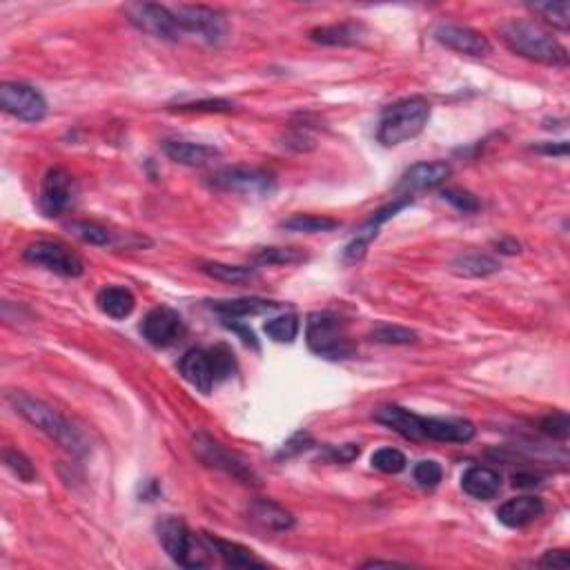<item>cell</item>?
Returning a JSON list of instances; mask_svg holds the SVG:
<instances>
[{
    "label": "cell",
    "mask_w": 570,
    "mask_h": 570,
    "mask_svg": "<svg viewBox=\"0 0 570 570\" xmlns=\"http://www.w3.org/2000/svg\"><path fill=\"white\" fill-rule=\"evenodd\" d=\"M225 326L230 328V330H234L239 334L241 339H243V343H248V346H252V348H259V343H257V337H254V332L250 330V328H245V326H241V323H237L234 321V319H225Z\"/></svg>",
    "instance_id": "cell-46"
},
{
    "label": "cell",
    "mask_w": 570,
    "mask_h": 570,
    "mask_svg": "<svg viewBox=\"0 0 570 570\" xmlns=\"http://www.w3.org/2000/svg\"><path fill=\"white\" fill-rule=\"evenodd\" d=\"M452 174V167L444 161H432V163H417L410 170L404 172L397 190L406 192V196H410L412 192L421 190H432L439 188L441 183H446V179Z\"/></svg>",
    "instance_id": "cell-16"
},
{
    "label": "cell",
    "mask_w": 570,
    "mask_h": 570,
    "mask_svg": "<svg viewBox=\"0 0 570 570\" xmlns=\"http://www.w3.org/2000/svg\"><path fill=\"white\" fill-rule=\"evenodd\" d=\"M412 203V196H401V199H397L395 203L386 205V208H381L379 212L372 214L370 221H368L366 225H363L361 230L357 232V237L348 243L346 252H343V259H346L348 263H357L361 261L363 257H366L368 248H370L372 241L377 239V234H379V228L386 221H390L392 216H395L397 212H401V210L408 208V205Z\"/></svg>",
    "instance_id": "cell-15"
},
{
    "label": "cell",
    "mask_w": 570,
    "mask_h": 570,
    "mask_svg": "<svg viewBox=\"0 0 570 570\" xmlns=\"http://www.w3.org/2000/svg\"><path fill=\"white\" fill-rule=\"evenodd\" d=\"M441 199L448 201L452 208L459 210V212H464V214H473L481 208L479 201H477L470 192L459 190V188H446L444 192H441Z\"/></svg>",
    "instance_id": "cell-38"
},
{
    "label": "cell",
    "mask_w": 570,
    "mask_h": 570,
    "mask_svg": "<svg viewBox=\"0 0 570 570\" xmlns=\"http://www.w3.org/2000/svg\"><path fill=\"white\" fill-rule=\"evenodd\" d=\"M70 232L74 237H78L81 241L90 245H110L112 243V232L107 228L98 223H90V221H78V223L70 225Z\"/></svg>",
    "instance_id": "cell-34"
},
{
    "label": "cell",
    "mask_w": 570,
    "mask_h": 570,
    "mask_svg": "<svg viewBox=\"0 0 570 570\" xmlns=\"http://www.w3.org/2000/svg\"><path fill=\"white\" fill-rule=\"evenodd\" d=\"M265 334L277 343H292L299 334L297 314H281V317L270 319L263 326Z\"/></svg>",
    "instance_id": "cell-32"
},
{
    "label": "cell",
    "mask_w": 570,
    "mask_h": 570,
    "mask_svg": "<svg viewBox=\"0 0 570 570\" xmlns=\"http://www.w3.org/2000/svg\"><path fill=\"white\" fill-rule=\"evenodd\" d=\"M179 370L190 386H194L203 395H210V390H212V386L216 383V377L208 350L194 348V350L185 352L183 359L179 361Z\"/></svg>",
    "instance_id": "cell-17"
},
{
    "label": "cell",
    "mask_w": 570,
    "mask_h": 570,
    "mask_svg": "<svg viewBox=\"0 0 570 570\" xmlns=\"http://www.w3.org/2000/svg\"><path fill=\"white\" fill-rule=\"evenodd\" d=\"M568 564H570V559H568L566 550H550V553H546L542 559H539V566L566 568Z\"/></svg>",
    "instance_id": "cell-45"
},
{
    "label": "cell",
    "mask_w": 570,
    "mask_h": 570,
    "mask_svg": "<svg viewBox=\"0 0 570 570\" xmlns=\"http://www.w3.org/2000/svg\"><path fill=\"white\" fill-rule=\"evenodd\" d=\"M23 257L25 261L41 265V268L49 270V272L61 274V277L76 279L83 277V272H85V265H83L78 254H74L65 245L52 243V241H36V243L27 245Z\"/></svg>",
    "instance_id": "cell-9"
},
{
    "label": "cell",
    "mask_w": 570,
    "mask_h": 570,
    "mask_svg": "<svg viewBox=\"0 0 570 570\" xmlns=\"http://www.w3.org/2000/svg\"><path fill=\"white\" fill-rule=\"evenodd\" d=\"M461 488L470 497L488 501L495 499L501 490V477L497 470L486 468V466H473L461 475Z\"/></svg>",
    "instance_id": "cell-21"
},
{
    "label": "cell",
    "mask_w": 570,
    "mask_h": 570,
    "mask_svg": "<svg viewBox=\"0 0 570 570\" xmlns=\"http://www.w3.org/2000/svg\"><path fill=\"white\" fill-rule=\"evenodd\" d=\"M212 308L223 319H245V317H259V314L272 312L279 308V303L265 301V299L245 297V299H228V301H214Z\"/></svg>",
    "instance_id": "cell-25"
},
{
    "label": "cell",
    "mask_w": 570,
    "mask_h": 570,
    "mask_svg": "<svg viewBox=\"0 0 570 570\" xmlns=\"http://www.w3.org/2000/svg\"><path fill=\"white\" fill-rule=\"evenodd\" d=\"M194 448L196 452H199L201 459H203L208 466H212V468H219V470H223V473L237 477V479L243 481V484H254V481H257V477H254L252 468H250L248 464H243L237 455L225 450L219 441L210 439L208 435L196 437Z\"/></svg>",
    "instance_id": "cell-14"
},
{
    "label": "cell",
    "mask_w": 570,
    "mask_h": 570,
    "mask_svg": "<svg viewBox=\"0 0 570 570\" xmlns=\"http://www.w3.org/2000/svg\"><path fill=\"white\" fill-rule=\"evenodd\" d=\"M308 346L314 355L339 361L355 355L350 337H348L346 326L339 317L330 312H314L308 319Z\"/></svg>",
    "instance_id": "cell-5"
},
{
    "label": "cell",
    "mask_w": 570,
    "mask_h": 570,
    "mask_svg": "<svg viewBox=\"0 0 570 570\" xmlns=\"http://www.w3.org/2000/svg\"><path fill=\"white\" fill-rule=\"evenodd\" d=\"M250 519L265 530H272V533H283V530H290L294 526L292 515L270 499L254 501L252 508H250Z\"/></svg>",
    "instance_id": "cell-23"
},
{
    "label": "cell",
    "mask_w": 570,
    "mask_h": 570,
    "mask_svg": "<svg viewBox=\"0 0 570 570\" xmlns=\"http://www.w3.org/2000/svg\"><path fill=\"white\" fill-rule=\"evenodd\" d=\"M161 546L170 555L172 562L183 568H205L214 564V548L208 537H199L176 517H167L159 524Z\"/></svg>",
    "instance_id": "cell-4"
},
{
    "label": "cell",
    "mask_w": 570,
    "mask_h": 570,
    "mask_svg": "<svg viewBox=\"0 0 570 570\" xmlns=\"http://www.w3.org/2000/svg\"><path fill=\"white\" fill-rule=\"evenodd\" d=\"M7 399L18 415L25 417L29 424L36 426L41 432H45L49 439L56 441L61 448H65L76 457H85L92 450V444L85 432L67 417H63L61 412L54 410L45 401L25 395V392H9Z\"/></svg>",
    "instance_id": "cell-1"
},
{
    "label": "cell",
    "mask_w": 570,
    "mask_h": 570,
    "mask_svg": "<svg viewBox=\"0 0 570 570\" xmlns=\"http://www.w3.org/2000/svg\"><path fill=\"white\" fill-rule=\"evenodd\" d=\"M497 259L488 257V254H461L452 261V272L459 277H490V274L499 272Z\"/></svg>",
    "instance_id": "cell-28"
},
{
    "label": "cell",
    "mask_w": 570,
    "mask_h": 570,
    "mask_svg": "<svg viewBox=\"0 0 570 570\" xmlns=\"http://www.w3.org/2000/svg\"><path fill=\"white\" fill-rule=\"evenodd\" d=\"M412 477H415V481L421 488H435V486H439L444 470H441L437 461H419L415 470H412Z\"/></svg>",
    "instance_id": "cell-39"
},
{
    "label": "cell",
    "mask_w": 570,
    "mask_h": 570,
    "mask_svg": "<svg viewBox=\"0 0 570 570\" xmlns=\"http://www.w3.org/2000/svg\"><path fill=\"white\" fill-rule=\"evenodd\" d=\"M176 110L181 112H232L234 105L230 101H221V98H210V101H196V103H183Z\"/></svg>",
    "instance_id": "cell-42"
},
{
    "label": "cell",
    "mask_w": 570,
    "mask_h": 570,
    "mask_svg": "<svg viewBox=\"0 0 570 570\" xmlns=\"http://www.w3.org/2000/svg\"><path fill=\"white\" fill-rule=\"evenodd\" d=\"M170 9L181 32L199 36L208 45H219L228 36V18L219 9L208 7V5H179Z\"/></svg>",
    "instance_id": "cell-6"
},
{
    "label": "cell",
    "mask_w": 570,
    "mask_h": 570,
    "mask_svg": "<svg viewBox=\"0 0 570 570\" xmlns=\"http://www.w3.org/2000/svg\"><path fill=\"white\" fill-rule=\"evenodd\" d=\"M210 359H212L214 377L216 381H223L237 370V361H234V352L228 346H214L210 348Z\"/></svg>",
    "instance_id": "cell-37"
},
{
    "label": "cell",
    "mask_w": 570,
    "mask_h": 570,
    "mask_svg": "<svg viewBox=\"0 0 570 570\" xmlns=\"http://www.w3.org/2000/svg\"><path fill=\"white\" fill-rule=\"evenodd\" d=\"M504 45L517 56L550 67H564L568 63V49L542 25L533 21H506L499 27Z\"/></svg>",
    "instance_id": "cell-2"
},
{
    "label": "cell",
    "mask_w": 570,
    "mask_h": 570,
    "mask_svg": "<svg viewBox=\"0 0 570 570\" xmlns=\"http://www.w3.org/2000/svg\"><path fill=\"white\" fill-rule=\"evenodd\" d=\"M252 259L257 265H294L308 261V254L299 248H261Z\"/></svg>",
    "instance_id": "cell-31"
},
{
    "label": "cell",
    "mask_w": 570,
    "mask_h": 570,
    "mask_svg": "<svg viewBox=\"0 0 570 570\" xmlns=\"http://www.w3.org/2000/svg\"><path fill=\"white\" fill-rule=\"evenodd\" d=\"M98 310L103 314L112 319H125L134 312L136 308V299L134 294L127 288H121V285H110V288H103L96 297Z\"/></svg>",
    "instance_id": "cell-24"
},
{
    "label": "cell",
    "mask_w": 570,
    "mask_h": 570,
    "mask_svg": "<svg viewBox=\"0 0 570 570\" xmlns=\"http://www.w3.org/2000/svg\"><path fill=\"white\" fill-rule=\"evenodd\" d=\"M281 228L288 230V232L319 234V232H332V230H337L339 221L326 219V216H314V214H294L283 221Z\"/></svg>",
    "instance_id": "cell-30"
},
{
    "label": "cell",
    "mask_w": 570,
    "mask_h": 570,
    "mask_svg": "<svg viewBox=\"0 0 570 570\" xmlns=\"http://www.w3.org/2000/svg\"><path fill=\"white\" fill-rule=\"evenodd\" d=\"M127 21L134 25L141 32L150 36L161 38V41H179L183 32L174 21V14L170 7L156 3H132L125 7Z\"/></svg>",
    "instance_id": "cell-8"
},
{
    "label": "cell",
    "mask_w": 570,
    "mask_h": 570,
    "mask_svg": "<svg viewBox=\"0 0 570 570\" xmlns=\"http://www.w3.org/2000/svg\"><path fill=\"white\" fill-rule=\"evenodd\" d=\"M3 459L5 466H7L18 479L25 481V484H32V481L36 479V468H34L32 461H29L21 450H5Z\"/></svg>",
    "instance_id": "cell-36"
},
{
    "label": "cell",
    "mask_w": 570,
    "mask_h": 570,
    "mask_svg": "<svg viewBox=\"0 0 570 570\" xmlns=\"http://www.w3.org/2000/svg\"><path fill=\"white\" fill-rule=\"evenodd\" d=\"M428 121H430V103L424 96L401 98L383 110L377 139L386 147L401 145L419 136Z\"/></svg>",
    "instance_id": "cell-3"
},
{
    "label": "cell",
    "mask_w": 570,
    "mask_h": 570,
    "mask_svg": "<svg viewBox=\"0 0 570 570\" xmlns=\"http://www.w3.org/2000/svg\"><path fill=\"white\" fill-rule=\"evenodd\" d=\"M74 201V179L63 167H52L41 185V210L43 214L54 219L61 216Z\"/></svg>",
    "instance_id": "cell-13"
},
{
    "label": "cell",
    "mask_w": 570,
    "mask_h": 570,
    "mask_svg": "<svg viewBox=\"0 0 570 570\" xmlns=\"http://www.w3.org/2000/svg\"><path fill=\"white\" fill-rule=\"evenodd\" d=\"M359 452H361L359 446L343 444V446H332V448H328V457H330L334 464H348V461L357 459Z\"/></svg>",
    "instance_id": "cell-43"
},
{
    "label": "cell",
    "mask_w": 570,
    "mask_h": 570,
    "mask_svg": "<svg viewBox=\"0 0 570 570\" xmlns=\"http://www.w3.org/2000/svg\"><path fill=\"white\" fill-rule=\"evenodd\" d=\"M424 439L466 444L475 437V426L466 419H441V417H421Z\"/></svg>",
    "instance_id": "cell-18"
},
{
    "label": "cell",
    "mask_w": 570,
    "mask_h": 570,
    "mask_svg": "<svg viewBox=\"0 0 570 570\" xmlns=\"http://www.w3.org/2000/svg\"><path fill=\"white\" fill-rule=\"evenodd\" d=\"M544 515V501L537 497H517L508 499L499 506L497 519L508 528H524V526L537 522Z\"/></svg>",
    "instance_id": "cell-19"
},
{
    "label": "cell",
    "mask_w": 570,
    "mask_h": 570,
    "mask_svg": "<svg viewBox=\"0 0 570 570\" xmlns=\"http://www.w3.org/2000/svg\"><path fill=\"white\" fill-rule=\"evenodd\" d=\"M310 444H312L310 435H303V432H299V435H294L292 439H290L288 444L283 446L281 457H290V455H297V452H301V450H308Z\"/></svg>",
    "instance_id": "cell-44"
},
{
    "label": "cell",
    "mask_w": 570,
    "mask_h": 570,
    "mask_svg": "<svg viewBox=\"0 0 570 570\" xmlns=\"http://www.w3.org/2000/svg\"><path fill=\"white\" fill-rule=\"evenodd\" d=\"M372 341L377 343H392V346H404V343H415L417 334L406 330V328H397V326H383L379 330L372 332Z\"/></svg>",
    "instance_id": "cell-40"
},
{
    "label": "cell",
    "mask_w": 570,
    "mask_h": 570,
    "mask_svg": "<svg viewBox=\"0 0 570 570\" xmlns=\"http://www.w3.org/2000/svg\"><path fill=\"white\" fill-rule=\"evenodd\" d=\"M530 9L562 32L570 27V3H535L530 5Z\"/></svg>",
    "instance_id": "cell-33"
},
{
    "label": "cell",
    "mask_w": 570,
    "mask_h": 570,
    "mask_svg": "<svg viewBox=\"0 0 570 570\" xmlns=\"http://www.w3.org/2000/svg\"><path fill=\"white\" fill-rule=\"evenodd\" d=\"M141 332L147 339V343H152L154 348H167L183 337L185 323L176 310L159 306L150 310L147 317L142 319Z\"/></svg>",
    "instance_id": "cell-11"
},
{
    "label": "cell",
    "mask_w": 570,
    "mask_h": 570,
    "mask_svg": "<svg viewBox=\"0 0 570 570\" xmlns=\"http://www.w3.org/2000/svg\"><path fill=\"white\" fill-rule=\"evenodd\" d=\"M0 107L18 121L38 123L47 116V101L36 87L25 83H3L0 85Z\"/></svg>",
    "instance_id": "cell-10"
},
{
    "label": "cell",
    "mask_w": 570,
    "mask_h": 570,
    "mask_svg": "<svg viewBox=\"0 0 570 570\" xmlns=\"http://www.w3.org/2000/svg\"><path fill=\"white\" fill-rule=\"evenodd\" d=\"M210 542V546L214 548V553L223 559L225 566L230 568H250V566H265L263 559H259L257 555L250 548L241 546V544L225 542V539L214 537V535H205Z\"/></svg>",
    "instance_id": "cell-26"
},
{
    "label": "cell",
    "mask_w": 570,
    "mask_h": 570,
    "mask_svg": "<svg viewBox=\"0 0 570 570\" xmlns=\"http://www.w3.org/2000/svg\"><path fill=\"white\" fill-rule=\"evenodd\" d=\"M437 43H441L444 47L452 49L457 54H464V56L473 58H486L493 52L488 38L484 34L475 32L473 27H466V25H455V23H444L435 29Z\"/></svg>",
    "instance_id": "cell-12"
},
{
    "label": "cell",
    "mask_w": 570,
    "mask_h": 570,
    "mask_svg": "<svg viewBox=\"0 0 570 570\" xmlns=\"http://www.w3.org/2000/svg\"><path fill=\"white\" fill-rule=\"evenodd\" d=\"M406 455L397 448H381L372 455V468L386 475H397L406 468Z\"/></svg>",
    "instance_id": "cell-35"
},
{
    "label": "cell",
    "mask_w": 570,
    "mask_h": 570,
    "mask_svg": "<svg viewBox=\"0 0 570 570\" xmlns=\"http://www.w3.org/2000/svg\"><path fill=\"white\" fill-rule=\"evenodd\" d=\"M208 277L216 279V281H223V283H232V285H241V283H250L259 277L257 268H245V265H228V263H203L201 265Z\"/></svg>",
    "instance_id": "cell-29"
},
{
    "label": "cell",
    "mask_w": 570,
    "mask_h": 570,
    "mask_svg": "<svg viewBox=\"0 0 570 570\" xmlns=\"http://www.w3.org/2000/svg\"><path fill=\"white\" fill-rule=\"evenodd\" d=\"M495 248H497L501 254H517L519 250H522V245L513 239H499L497 243H495Z\"/></svg>",
    "instance_id": "cell-47"
},
{
    "label": "cell",
    "mask_w": 570,
    "mask_h": 570,
    "mask_svg": "<svg viewBox=\"0 0 570 570\" xmlns=\"http://www.w3.org/2000/svg\"><path fill=\"white\" fill-rule=\"evenodd\" d=\"M363 36V27L355 23H343V25H330V27H319L310 32V38L314 43H321V45H332V47H348L357 45Z\"/></svg>",
    "instance_id": "cell-27"
},
{
    "label": "cell",
    "mask_w": 570,
    "mask_h": 570,
    "mask_svg": "<svg viewBox=\"0 0 570 570\" xmlns=\"http://www.w3.org/2000/svg\"><path fill=\"white\" fill-rule=\"evenodd\" d=\"M375 421L388 426L390 430H395L397 435L406 437L410 441L424 439V432H421V417L415 412L406 410L401 406H383L375 412Z\"/></svg>",
    "instance_id": "cell-20"
},
{
    "label": "cell",
    "mask_w": 570,
    "mask_h": 570,
    "mask_svg": "<svg viewBox=\"0 0 570 570\" xmlns=\"http://www.w3.org/2000/svg\"><path fill=\"white\" fill-rule=\"evenodd\" d=\"M539 481H537V477H533V475H515V486H519V488H524V486H530V488H533V486H537Z\"/></svg>",
    "instance_id": "cell-48"
},
{
    "label": "cell",
    "mask_w": 570,
    "mask_h": 570,
    "mask_svg": "<svg viewBox=\"0 0 570 570\" xmlns=\"http://www.w3.org/2000/svg\"><path fill=\"white\" fill-rule=\"evenodd\" d=\"M210 185L221 192L241 196H268L274 190V179L268 172L257 170V167H225V170L214 172Z\"/></svg>",
    "instance_id": "cell-7"
},
{
    "label": "cell",
    "mask_w": 570,
    "mask_h": 570,
    "mask_svg": "<svg viewBox=\"0 0 570 570\" xmlns=\"http://www.w3.org/2000/svg\"><path fill=\"white\" fill-rule=\"evenodd\" d=\"M539 428H542L544 435L555 437V439H566L570 432V419L566 412H553V415L544 417Z\"/></svg>",
    "instance_id": "cell-41"
},
{
    "label": "cell",
    "mask_w": 570,
    "mask_h": 570,
    "mask_svg": "<svg viewBox=\"0 0 570 570\" xmlns=\"http://www.w3.org/2000/svg\"><path fill=\"white\" fill-rule=\"evenodd\" d=\"M163 152L174 163L188 167H203L212 163L214 159H219V150L216 147L190 141H167L163 145Z\"/></svg>",
    "instance_id": "cell-22"
}]
</instances>
